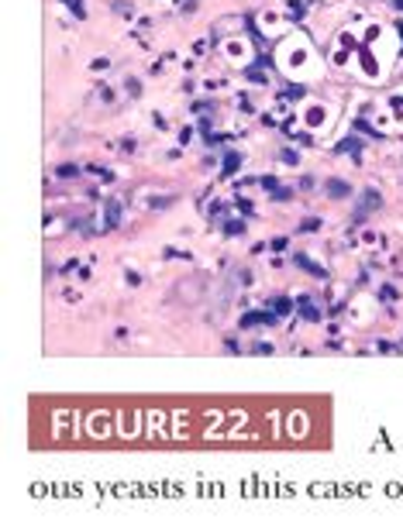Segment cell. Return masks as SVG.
<instances>
[{
  "label": "cell",
  "instance_id": "cell-1",
  "mask_svg": "<svg viewBox=\"0 0 403 526\" xmlns=\"http://www.w3.org/2000/svg\"><path fill=\"white\" fill-rule=\"evenodd\" d=\"M276 320H279V313H272V310H266V313L252 310V313L241 317V330H248V327H272Z\"/></svg>",
  "mask_w": 403,
  "mask_h": 526
},
{
  "label": "cell",
  "instance_id": "cell-2",
  "mask_svg": "<svg viewBox=\"0 0 403 526\" xmlns=\"http://www.w3.org/2000/svg\"><path fill=\"white\" fill-rule=\"evenodd\" d=\"M293 265H297V269H303V272H310L314 279H327V269H320L317 261H310L307 255H293Z\"/></svg>",
  "mask_w": 403,
  "mask_h": 526
},
{
  "label": "cell",
  "instance_id": "cell-3",
  "mask_svg": "<svg viewBox=\"0 0 403 526\" xmlns=\"http://www.w3.org/2000/svg\"><path fill=\"white\" fill-rule=\"evenodd\" d=\"M324 193L331 196V200H345V196L352 193V186H348L345 179H327V182H324Z\"/></svg>",
  "mask_w": 403,
  "mask_h": 526
},
{
  "label": "cell",
  "instance_id": "cell-4",
  "mask_svg": "<svg viewBox=\"0 0 403 526\" xmlns=\"http://www.w3.org/2000/svg\"><path fill=\"white\" fill-rule=\"evenodd\" d=\"M383 207V196L376 193V190H362V200H358V210H365V213H372V210H379Z\"/></svg>",
  "mask_w": 403,
  "mask_h": 526
},
{
  "label": "cell",
  "instance_id": "cell-5",
  "mask_svg": "<svg viewBox=\"0 0 403 526\" xmlns=\"http://www.w3.org/2000/svg\"><path fill=\"white\" fill-rule=\"evenodd\" d=\"M297 310H300V317H303L307 323H317V320H320V310L310 303L307 296H300V299H297Z\"/></svg>",
  "mask_w": 403,
  "mask_h": 526
},
{
  "label": "cell",
  "instance_id": "cell-6",
  "mask_svg": "<svg viewBox=\"0 0 403 526\" xmlns=\"http://www.w3.org/2000/svg\"><path fill=\"white\" fill-rule=\"evenodd\" d=\"M103 220H107V227H118V223H121V203L118 200H107L103 203Z\"/></svg>",
  "mask_w": 403,
  "mask_h": 526
},
{
  "label": "cell",
  "instance_id": "cell-7",
  "mask_svg": "<svg viewBox=\"0 0 403 526\" xmlns=\"http://www.w3.org/2000/svg\"><path fill=\"white\" fill-rule=\"evenodd\" d=\"M269 310H272V313H279V317H286V313L293 310V299H286V296H276V299H269Z\"/></svg>",
  "mask_w": 403,
  "mask_h": 526
},
{
  "label": "cell",
  "instance_id": "cell-8",
  "mask_svg": "<svg viewBox=\"0 0 403 526\" xmlns=\"http://www.w3.org/2000/svg\"><path fill=\"white\" fill-rule=\"evenodd\" d=\"M238 169H241V155H238V152H228V155H224V169H221V172H224V175H235Z\"/></svg>",
  "mask_w": 403,
  "mask_h": 526
},
{
  "label": "cell",
  "instance_id": "cell-9",
  "mask_svg": "<svg viewBox=\"0 0 403 526\" xmlns=\"http://www.w3.org/2000/svg\"><path fill=\"white\" fill-rule=\"evenodd\" d=\"M224 234H228V238L245 234V220H228V223H224Z\"/></svg>",
  "mask_w": 403,
  "mask_h": 526
},
{
  "label": "cell",
  "instance_id": "cell-10",
  "mask_svg": "<svg viewBox=\"0 0 403 526\" xmlns=\"http://www.w3.org/2000/svg\"><path fill=\"white\" fill-rule=\"evenodd\" d=\"M62 4H66V7H69V11H72V14H76V17H80V21H83V17H86V7H83V0H62Z\"/></svg>",
  "mask_w": 403,
  "mask_h": 526
},
{
  "label": "cell",
  "instance_id": "cell-11",
  "mask_svg": "<svg viewBox=\"0 0 403 526\" xmlns=\"http://www.w3.org/2000/svg\"><path fill=\"white\" fill-rule=\"evenodd\" d=\"M55 172H59L62 179H72V175H80V165H72V162H66V165H59Z\"/></svg>",
  "mask_w": 403,
  "mask_h": 526
},
{
  "label": "cell",
  "instance_id": "cell-12",
  "mask_svg": "<svg viewBox=\"0 0 403 526\" xmlns=\"http://www.w3.org/2000/svg\"><path fill=\"white\" fill-rule=\"evenodd\" d=\"M358 144H362L358 138H348V141H341V144H338V152H352V155H358Z\"/></svg>",
  "mask_w": 403,
  "mask_h": 526
},
{
  "label": "cell",
  "instance_id": "cell-13",
  "mask_svg": "<svg viewBox=\"0 0 403 526\" xmlns=\"http://www.w3.org/2000/svg\"><path fill=\"white\" fill-rule=\"evenodd\" d=\"M279 159H283L286 165H300V155H297V152H289V148H283V152H279Z\"/></svg>",
  "mask_w": 403,
  "mask_h": 526
},
{
  "label": "cell",
  "instance_id": "cell-14",
  "mask_svg": "<svg viewBox=\"0 0 403 526\" xmlns=\"http://www.w3.org/2000/svg\"><path fill=\"white\" fill-rule=\"evenodd\" d=\"M245 76H248L252 83H266V76L259 72V65H248V69H245Z\"/></svg>",
  "mask_w": 403,
  "mask_h": 526
},
{
  "label": "cell",
  "instance_id": "cell-15",
  "mask_svg": "<svg viewBox=\"0 0 403 526\" xmlns=\"http://www.w3.org/2000/svg\"><path fill=\"white\" fill-rule=\"evenodd\" d=\"M317 227H320V220H317V217H307V220L300 223V231H317Z\"/></svg>",
  "mask_w": 403,
  "mask_h": 526
},
{
  "label": "cell",
  "instance_id": "cell-16",
  "mask_svg": "<svg viewBox=\"0 0 403 526\" xmlns=\"http://www.w3.org/2000/svg\"><path fill=\"white\" fill-rule=\"evenodd\" d=\"M303 93H307V86H289V90H286V96H289V100H300Z\"/></svg>",
  "mask_w": 403,
  "mask_h": 526
},
{
  "label": "cell",
  "instance_id": "cell-17",
  "mask_svg": "<svg viewBox=\"0 0 403 526\" xmlns=\"http://www.w3.org/2000/svg\"><path fill=\"white\" fill-rule=\"evenodd\" d=\"M259 182H262V186H266V190H269V193H276V190H279V182H276V179H272V175H262V179H259Z\"/></svg>",
  "mask_w": 403,
  "mask_h": 526
},
{
  "label": "cell",
  "instance_id": "cell-18",
  "mask_svg": "<svg viewBox=\"0 0 403 526\" xmlns=\"http://www.w3.org/2000/svg\"><path fill=\"white\" fill-rule=\"evenodd\" d=\"M190 138H193V128H183V131H179V141H183V144H190Z\"/></svg>",
  "mask_w": 403,
  "mask_h": 526
},
{
  "label": "cell",
  "instance_id": "cell-19",
  "mask_svg": "<svg viewBox=\"0 0 403 526\" xmlns=\"http://www.w3.org/2000/svg\"><path fill=\"white\" fill-rule=\"evenodd\" d=\"M379 296H383V299H396V289H393V286H383V292H379Z\"/></svg>",
  "mask_w": 403,
  "mask_h": 526
},
{
  "label": "cell",
  "instance_id": "cell-20",
  "mask_svg": "<svg viewBox=\"0 0 403 526\" xmlns=\"http://www.w3.org/2000/svg\"><path fill=\"white\" fill-rule=\"evenodd\" d=\"M272 196H276V200H279V203H283V200H289V190H283V186H279V190H276V193H272Z\"/></svg>",
  "mask_w": 403,
  "mask_h": 526
},
{
  "label": "cell",
  "instance_id": "cell-21",
  "mask_svg": "<svg viewBox=\"0 0 403 526\" xmlns=\"http://www.w3.org/2000/svg\"><path fill=\"white\" fill-rule=\"evenodd\" d=\"M269 248H272V251H283V248H286V238H276V241H272Z\"/></svg>",
  "mask_w": 403,
  "mask_h": 526
},
{
  "label": "cell",
  "instance_id": "cell-22",
  "mask_svg": "<svg viewBox=\"0 0 403 526\" xmlns=\"http://www.w3.org/2000/svg\"><path fill=\"white\" fill-rule=\"evenodd\" d=\"M393 7H396V11H403V0H393Z\"/></svg>",
  "mask_w": 403,
  "mask_h": 526
},
{
  "label": "cell",
  "instance_id": "cell-23",
  "mask_svg": "<svg viewBox=\"0 0 403 526\" xmlns=\"http://www.w3.org/2000/svg\"><path fill=\"white\" fill-rule=\"evenodd\" d=\"M396 28H400V38H403V21H400V24H396Z\"/></svg>",
  "mask_w": 403,
  "mask_h": 526
}]
</instances>
